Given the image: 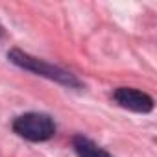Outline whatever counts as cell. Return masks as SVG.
<instances>
[{
	"mask_svg": "<svg viewBox=\"0 0 157 157\" xmlns=\"http://www.w3.org/2000/svg\"><path fill=\"white\" fill-rule=\"evenodd\" d=\"M8 59L26 70H32L39 76H44L48 80H54L57 83H63V85H68V87H80V82H78V78H74L70 72L59 68V67H54V65H48L44 63L43 59H37V57H32L17 48H13L10 54H8Z\"/></svg>",
	"mask_w": 157,
	"mask_h": 157,
	"instance_id": "obj_1",
	"label": "cell"
},
{
	"mask_svg": "<svg viewBox=\"0 0 157 157\" xmlns=\"http://www.w3.org/2000/svg\"><path fill=\"white\" fill-rule=\"evenodd\" d=\"M13 131L32 142H43V140H48L54 137L56 124L44 113H26V115L15 118Z\"/></svg>",
	"mask_w": 157,
	"mask_h": 157,
	"instance_id": "obj_2",
	"label": "cell"
},
{
	"mask_svg": "<svg viewBox=\"0 0 157 157\" xmlns=\"http://www.w3.org/2000/svg\"><path fill=\"white\" fill-rule=\"evenodd\" d=\"M113 98H115V102L120 107L135 111V113H150L153 109L151 96H148L142 91L131 89V87H120V89H117L115 94H113Z\"/></svg>",
	"mask_w": 157,
	"mask_h": 157,
	"instance_id": "obj_3",
	"label": "cell"
},
{
	"mask_svg": "<svg viewBox=\"0 0 157 157\" xmlns=\"http://www.w3.org/2000/svg\"><path fill=\"white\" fill-rule=\"evenodd\" d=\"M72 144H74V150H76L78 157H111L104 148L96 146L91 139L82 137V135H76L72 139Z\"/></svg>",
	"mask_w": 157,
	"mask_h": 157,
	"instance_id": "obj_4",
	"label": "cell"
}]
</instances>
